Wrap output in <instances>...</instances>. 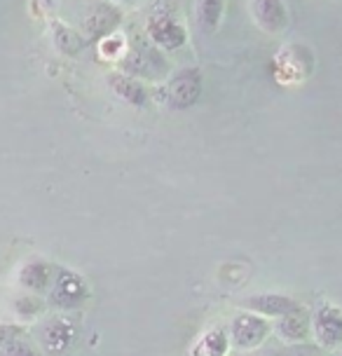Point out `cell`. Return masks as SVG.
I'll list each match as a JSON object with an SVG mask.
<instances>
[{
	"label": "cell",
	"instance_id": "obj_1",
	"mask_svg": "<svg viewBox=\"0 0 342 356\" xmlns=\"http://www.w3.org/2000/svg\"><path fill=\"white\" fill-rule=\"evenodd\" d=\"M120 66H122L124 75L129 78H150V80H160L169 73V63L167 59L157 52L153 44H131V47L124 49V56L120 59Z\"/></svg>",
	"mask_w": 342,
	"mask_h": 356
},
{
	"label": "cell",
	"instance_id": "obj_2",
	"mask_svg": "<svg viewBox=\"0 0 342 356\" xmlns=\"http://www.w3.org/2000/svg\"><path fill=\"white\" fill-rule=\"evenodd\" d=\"M200 94H202V75L197 68H183V71L174 73L167 89H164L167 106L174 108V111H186V108L195 106Z\"/></svg>",
	"mask_w": 342,
	"mask_h": 356
},
{
	"label": "cell",
	"instance_id": "obj_3",
	"mask_svg": "<svg viewBox=\"0 0 342 356\" xmlns=\"http://www.w3.org/2000/svg\"><path fill=\"white\" fill-rule=\"evenodd\" d=\"M268 333H270L268 319H263L258 314H249V312L237 314L230 323V342L237 349H244V352L261 347L265 338H268Z\"/></svg>",
	"mask_w": 342,
	"mask_h": 356
},
{
	"label": "cell",
	"instance_id": "obj_4",
	"mask_svg": "<svg viewBox=\"0 0 342 356\" xmlns=\"http://www.w3.org/2000/svg\"><path fill=\"white\" fill-rule=\"evenodd\" d=\"M312 330L324 349H338L342 345V312L331 302H321L312 314Z\"/></svg>",
	"mask_w": 342,
	"mask_h": 356
},
{
	"label": "cell",
	"instance_id": "obj_5",
	"mask_svg": "<svg viewBox=\"0 0 342 356\" xmlns=\"http://www.w3.org/2000/svg\"><path fill=\"white\" fill-rule=\"evenodd\" d=\"M120 19H122V12H120L115 5L97 3L85 12V17H82V22H80V29L85 35L104 38L106 40V38H111L113 31L117 29Z\"/></svg>",
	"mask_w": 342,
	"mask_h": 356
},
{
	"label": "cell",
	"instance_id": "obj_6",
	"mask_svg": "<svg viewBox=\"0 0 342 356\" xmlns=\"http://www.w3.org/2000/svg\"><path fill=\"white\" fill-rule=\"evenodd\" d=\"M148 33L153 42L164 49H179L186 42V31L169 12H153L148 22Z\"/></svg>",
	"mask_w": 342,
	"mask_h": 356
},
{
	"label": "cell",
	"instance_id": "obj_7",
	"mask_svg": "<svg viewBox=\"0 0 342 356\" xmlns=\"http://www.w3.org/2000/svg\"><path fill=\"white\" fill-rule=\"evenodd\" d=\"M242 305L246 309L256 312L258 316H286V314H293L300 307H298V302L293 300L291 296L286 293H256L251 298H246L242 300Z\"/></svg>",
	"mask_w": 342,
	"mask_h": 356
},
{
	"label": "cell",
	"instance_id": "obj_8",
	"mask_svg": "<svg viewBox=\"0 0 342 356\" xmlns=\"http://www.w3.org/2000/svg\"><path fill=\"white\" fill-rule=\"evenodd\" d=\"M38 340H40V347L45 349L47 354H59L68 345H71V340H73V323L68 321V319H63V316H54V319H49V321L42 323Z\"/></svg>",
	"mask_w": 342,
	"mask_h": 356
},
{
	"label": "cell",
	"instance_id": "obj_9",
	"mask_svg": "<svg viewBox=\"0 0 342 356\" xmlns=\"http://www.w3.org/2000/svg\"><path fill=\"white\" fill-rule=\"evenodd\" d=\"M251 15L258 29H263L265 33L275 35L286 26V5L277 0H256L251 3Z\"/></svg>",
	"mask_w": 342,
	"mask_h": 356
},
{
	"label": "cell",
	"instance_id": "obj_10",
	"mask_svg": "<svg viewBox=\"0 0 342 356\" xmlns=\"http://www.w3.org/2000/svg\"><path fill=\"white\" fill-rule=\"evenodd\" d=\"M307 54V47H298V44H291L284 52L277 56V71H284L282 82H298L302 78H307L309 71H312V63H305L302 59Z\"/></svg>",
	"mask_w": 342,
	"mask_h": 356
},
{
	"label": "cell",
	"instance_id": "obj_11",
	"mask_svg": "<svg viewBox=\"0 0 342 356\" xmlns=\"http://www.w3.org/2000/svg\"><path fill=\"white\" fill-rule=\"evenodd\" d=\"M87 296L85 286H82V279L71 275V272H63V275L56 277V284L52 289V302L59 305V307H75L82 298Z\"/></svg>",
	"mask_w": 342,
	"mask_h": 356
},
{
	"label": "cell",
	"instance_id": "obj_12",
	"mask_svg": "<svg viewBox=\"0 0 342 356\" xmlns=\"http://www.w3.org/2000/svg\"><path fill=\"white\" fill-rule=\"evenodd\" d=\"M108 85H111L113 92L124 101V104L136 106V108H143L145 104H148V92H145V87L138 80L129 78V75L113 73V75H108Z\"/></svg>",
	"mask_w": 342,
	"mask_h": 356
},
{
	"label": "cell",
	"instance_id": "obj_13",
	"mask_svg": "<svg viewBox=\"0 0 342 356\" xmlns=\"http://www.w3.org/2000/svg\"><path fill=\"white\" fill-rule=\"evenodd\" d=\"M49 33H52L54 47L59 49L61 54L78 56L82 49H85V40H82V35L75 29L59 22V19H52V22H49Z\"/></svg>",
	"mask_w": 342,
	"mask_h": 356
},
{
	"label": "cell",
	"instance_id": "obj_14",
	"mask_svg": "<svg viewBox=\"0 0 342 356\" xmlns=\"http://www.w3.org/2000/svg\"><path fill=\"white\" fill-rule=\"evenodd\" d=\"M227 333L223 328H211L197 340V345L193 347L190 356H225L227 354Z\"/></svg>",
	"mask_w": 342,
	"mask_h": 356
},
{
	"label": "cell",
	"instance_id": "obj_15",
	"mask_svg": "<svg viewBox=\"0 0 342 356\" xmlns=\"http://www.w3.org/2000/svg\"><path fill=\"white\" fill-rule=\"evenodd\" d=\"M195 19L204 33H216L220 19H223V3L218 0H202L195 5Z\"/></svg>",
	"mask_w": 342,
	"mask_h": 356
},
{
	"label": "cell",
	"instance_id": "obj_16",
	"mask_svg": "<svg viewBox=\"0 0 342 356\" xmlns=\"http://www.w3.org/2000/svg\"><path fill=\"white\" fill-rule=\"evenodd\" d=\"M0 356H40L35 345L19 333L12 330H0Z\"/></svg>",
	"mask_w": 342,
	"mask_h": 356
},
{
	"label": "cell",
	"instance_id": "obj_17",
	"mask_svg": "<svg viewBox=\"0 0 342 356\" xmlns=\"http://www.w3.org/2000/svg\"><path fill=\"white\" fill-rule=\"evenodd\" d=\"M275 328H277V335L288 342H300L307 338V321L300 309L293 312V314L282 316Z\"/></svg>",
	"mask_w": 342,
	"mask_h": 356
},
{
	"label": "cell",
	"instance_id": "obj_18",
	"mask_svg": "<svg viewBox=\"0 0 342 356\" xmlns=\"http://www.w3.org/2000/svg\"><path fill=\"white\" fill-rule=\"evenodd\" d=\"M49 282V270L45 263H38V260H31L22 267L19 272V284L28 291H42Z\"/></svg>",
	"mask_w": 342,
	"mask_h": 356
},
{
	"label": "cell",
	"instance_id": "obj_19",
	"mask_svg": "<svg viewBox=\"0 0 342 356\" xmlns=\"http://www.w3.org/2000/svg\"><path fill=\"white\" fill-rule=\"evenodd\" d=\"M258 356H312V354L298 352V349H279V352H265V354H258Z\"/></svg>",
	"mask_w": 342,
	"mask_h": 356
},
{
	"label": "cell",
	"instance_id": "obj_20",
	"mask_svg": "<svg viewBox=\"0 0 342 356\" xmlns=\"http://www.w3.org/2000/svg\"><path fill=\"white\" fill-rule=\"evenodd\" d=\"M338 356H342V352H340V354H338Z\"/></svg>",
	"mask_w": 342,
	"mask_h": 356
}]
</instances>
